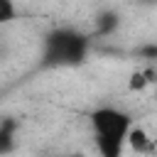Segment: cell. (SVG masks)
<instances>
[{
    "label": "cell",
    "mask_w": 157,
    "mask_h": 157,
    "mask_svg": "<svg viewBox=\"0 0 157 157\" xmlns=\"http://www.w3.org/2000/svg\"><path fill=\"white\" fill-rule=\"evenodd\" d=\"M91 52V34L76 27H54L42 39L39 69H66L86 64Z\"/></svg>",
    "instance_id": "obj_1"
},
{
    "label": "cell",
    "mask_w": 157,
    "mask_h": 157,
    "mask_svg": "<svg viewBox=\"0 0 157 157\" xmlns=\"http://www.w3.org/2000/svg\"><path fill=\"white\" fill-rule=\"evenodd\" d=\"M130 128H132V118L120 108L103 105L91 113V132L101 157H123Z\"/></svg>",
    "instance_id": "obj_2"
},
{
    "label": "cell",
    "mask_w": 157,
    "mask_h": 157,
    "mask_svg": "<svg viewBox=\"0 0 157 157\" xmlns=\"http://www.w3.org/2000/svg\"><path fill=\"white\" fill-rule=\"evenodd\" d=\"M17 130H20V120L12 115H2L0 118V157L15 152L17 147Z\"/></svg>",
    "instance_id": "obj_3"
},
{
    "label": "cell",
    "mask_w": 157,
    "mask_h": 157,
    "mask_svg": "<svg viewBox=\"0 0 157 157\" xmlns=\"http://www.w3.org/2000/svg\"><path fill=\"white\" fill-rule=\"evenodd\" d=\"M118 27H120V12L105 7V10H101V12L96 15V29H93V34H96V37H108V34H113Z\"/></svg>",
    "instance_id": "obj_4"
},
{
    "label": "cell",
    "mask_w": 157,
    "mask_h": 157,
    "mask_svg": "<svg viewBox=\"0 0 157 157\" xmlns=\"http://www.w3.org/2000/svg\"><path fill=\"white\" fill-rule=\"evenodd\" d=\"M17 20V5L12 0H0V27Z\"/></svg>",
    "instance_id": "obj_7"
},
{
    "label": "cell",
    "mask_w": 157,
    "mask_h": 157,
    "mask_svg": "<svg viewBox=\"0 0 157 157\" xmlns=\"http://www.w3.org/2000/svg\"><path fill=\"white\" fill-rule=\"evenodd\" d=\"M125 147H130L132 152H137V155H147V152H152V137L142 130V128H130L128 130V140H125Z\"/></svg>",
    "instance_id": "obj_5"
},
{
    "label": "cell",
    "mask_w": 157,
    "mask_h": 157,
    "mask_svg": "<svg viewBox=\"0 0 157 157\" xmlns=\"http://www.w3.org/2000/svg\"><path fill=\"white\" fill-rule=\"evenodd\" d=\"M137 56H142L145 61H155L157 59V47L155 44H145V47H137Z\"/></svg>",
    "instance_id": "obj_8"
},
{
    "label": "cell",
    "mask_w": 157,
    "mask_h": 157,
    "mask_svg": "<svg viewBox=\"0 0 157 157\" xmlns=\"http://www.w3.org/2000/svg\"><path fill=\"white\" fill-rule=\"evenodd\" d=\"M152 81H155V69L147 66V69H140V71H132V74H130L128 88H130V91H142V88L150 86Z\"/></svg>",
    "instance_id": "obj_6"
}]
</instances>
